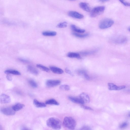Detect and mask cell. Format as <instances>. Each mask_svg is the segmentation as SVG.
Listing matches in <instances>:
<instances>
[{
    "label": "cell",
    "instance_id": "cell-27",
    "mask_svg": "<svg viewBox=\"0 0 130 130\" xmlns=\"http://www.w3.org/2000/svg\"><path fill=\"white\" fill-rule=\"evenodd\" d=\"M59 88L62 90L66 91H69L70 89V87L67 85H62L59 87Z\"/></svg>",
    "mask_w": 130,
    "mask_h": 130
},
{
    "label": "cell",
    "instance_id": "cell-37",
    "mask_svg": "<svg viewBox=\"0 0 130 130\" xmlns=\"http://www.w3.org/2000/svg\"><path fill=\"white\" fill-rule=\"evenodd\" d=\"M99 0L102 2H107L109 0Z\"/></svg>",
    "mask_w": 130,
    "mask_h": 130
},
{
    "label": "cell",
    "instance_id": "cell-6",
    "mask_svg": "<svg viewBox=\"0 0 130 130\" xmlns=\"http://www.w3.org/2000/svg\"><path fill=\"white\" fill-rule=\"evenodd\" d=\"M0 111L3 114L7 116H13L15 114V111L12 108H3L1 109Z\"/></svg>",
    "mask_w": 130,
    "mask_h": 130
},
{
    "label": "cell",
    "instance_id": "cell-20",
    "mask_svg": "<svg viewBox=\"0 0 130 130\" xmlns=\"http://www.w3.org/2000/svg\"><path fill=\"white\" fill-rule=\"evenodd\" d=\"M4 73L7 74H12L15 75H20L21 73L19 72L16 70L8 69L4 72Z\"/></svg>",
    "mask_w": 130,
    "mask_h": 130
},
{
    "label": "cell",
    "instance_id": "cell-10",
    "mask_svg": "<svg viewBox=\"0 0 130 130\" xmlns=\"http://www.w3.org/2000/svg\"><path fill=\"white\" fill-rule=\"evenodd\" d=\"M1 103L2 104L9 103L11 101L10 97L8 95L2 94L1 95L0 99Z\"/></svg>",
    "mask_w": 130,
    "mask_h": 130
},
{
    "label": "cell",
    "instance_id": "cell-39",
    "mask_svg": "<svg viewBox=\"0 0 130 130\" xmlns=\"http://www.w3.org/2000/svg\"><path fill=\"white\" fill-rule=\"evenodd\" d=\"M128 30L130 32V27H129L128 28Z\"/></svg>",
    "mask_w": 130,
    "mask_h": 130
},
{
    "label": "cell",
    "instance_id": "cell-17",
    "mask_svg": "<svg viewBox=\"0 0 130 130\" xmlns=\"http://www.w3.org/2000/svg\"><path fill=\"white\" fill-rule=\"evenodd\" d=\"M33 104L35 106L38 108H43L46 106V103L40 102L36 99L34 100Z\"/></svg>",
    "mask_w": 130,
    "mask_h": 130
},
{
    "label": "cell",
    "instance_id": "cell-25",
    "mask_svg": "<svg viewBox=\"0 0 130 130\" xmlns=\"http://www.w3.org/2000/svg\"><path fill=\"white\" fill-rule=\"evenodd\" d=\"M37 67L42 70L47 72H50V69L48 67L45 66L43 65L40 64H38L36 65Z\"/></svg>",
    "mask_w": 130,
    "mask_h": 130
},
{
    "label": "cell",
    "instance_id": "cell-32",
    "mask_svg": "<svg viewBox=\"0 0 130 130\" xmlns=\"http://www.w3.org/2000/svg\"><path fill=\"white\" fill-rule=\"evenodd\" d=\"M18 60L20 62L25 63H28L29 62L28 60L23 58H18Z\"/></svg>",
    "mask_w": 130,
    "mask_h": 130
},
{
    "label": "cell",
    "instance_id": "cell-16",
    "mask_svg": "<svg viewBox=\"0 0 130 130\" xmlns=\"http://www.w3.org/2000/svg\"><path fill=\"white\" fill-rule=\"evenodd\" d=\"M27 69L30 72L35 75H37L39 74V72L38 70L32 66H28L27 67Z\"/></svg>",
    "mask_w": 130,
    "mask_h": 130
},
{
    "label": "cell",
    "instance_id": "cell-23",
    "mask_svg": "<svg viewBox=\"0 0 130 130\" xmlns=\"http://www.w3.org/2000/svg\"><path fill=\"white\" fill-rule=\"evenodd\" d=\"M45 103L47 105H52L58 106L59 103L56 100L54 99H51L48 100L46 101Z\"/></svg>",
    "mask_w": 130,
    "mask_h": 130
},
{
    "label": "cell",
    "instance_id": "cell-38",
    "mask_svg": "<svg viewBox=\"0 0 130 130\" xmlns=\"http://www.w3.org/2000/svg\"><path fill=\"white\" fill-rule=\"evenodd\" d=\"M22 130H28L29 129L28 128L25 127H22Z\"/></svg>",
    "mask_w": 130,
    "mask_h": 130
},
{
    "label": "cell",
    "instance_id": "cell-18",
    "mask_svg": "<svg viewBox=\"0 0 130 130\" xmlns=\"http://www.w3.org/2000/svg\"><path fill=\"white\" fill-rule=\"evenodd\" d=\"M71 28L72 30L77 33H84L86 31L85 29L79 28L74 24L71 25Z\"/></svg>",
    "mask_w": 130,
    "mask_h": 130
},
{
    "label": "cell",
    "instance_id": "cell-41",
    "mask_svg": "<svg viewBox=\"0 0 130 130\" xmlns=\"http://www.w3.org/2000/svg\"><path fill=\"white\" fill-rule=\"evenodd\" d=\"M69 0L72 1H73L76 0Z\"/></svg>",
    "mask_w": 130,
    "mask_h": 130
},
{
    "label": "cell",
    "instance_id": "cell-9",
    "mask_svg": "<svg viewBox=\"0 0 130 130\" xmlns=\"http://www.w3.org/2000/svg\"><path fill=\"white\" fill-rule=\"evenodd\" d=\"M69 16L73 18L81 19L83 18L84 16L83 14L76 11H71L68 13Z\"/></svg>",
    "mask_w": 130,
    "mask_h": 130
},
{
    "label": "cell",
    "instance_id": "cell-5",
    "mask_svg": "<svg viewBox=\"0 0 130 130\" xmlns=\"http://www.w3.org/2000/svg\"><path fill=\"white\" fill-rule=\"evenodd\" d=\"M113 43L116 44H122L126 43L128 41L127 38L123 36H117L113 37L111 39Z\"/></svg>",
    "mask_w": 130,
    "mask_h": 130
},
{
    "label": "cell",
    "instance_id": "cell-40",
    "mask_svg": "<svg viewBox=\"0 0 130 130\" xmlns=\"http://www.w3.org/2000/svg\"><path fill=\"white\" fill-rule=\"evenodd\" d=\"M129 117H130V113L129 114Z\"/></svg>",
    "mask_w": 130,
    "mask_h": 130
},
{
    "label": "cell",
    "instance_id": "cell-14",
    "mask_svg": "<svg viewBox=\"0 0 130 130\" xmlns=\"http://www.w3.org/2000/svg\"><path fill=\"white\" fill-rule=\"evenodd\" d=\"M79 97L81 98L84 103H89L90 99L88 95L87 94L83 93L80 94Z\"/></svg>",
    "mask_w": 130,
    "mask_h": 130
},
{
    "label": "cell",
    "instance_id": "cell-2",
    "mask_svg": "<svg viewBox=\"0 0 130 130\" xmlns=\"http://www.w3.org/2000/svg\"><path fill=\"white\" fill-rule=\"evenodd\" d=\"M63 126L69 129L74 130L76 126V122L73 118L71 117H65L63 123Z\"/></svg>",
    "mask_w": 130,
    "mask_h": 130
},
{
    "label": "cell",
    "instance_id": "cell-30",
    "mask_svg": "<svg viewBox=\"0 0 130 130\" xmlns=\"http://www.w3.org/2000/svg\"><path fill=\"white\" fill-rule=\"evenodd\" d=\"M119 0L125 6H130V3L125 1L124 0Z\"/></svg>",
    "mask_w": 130,
    "mask_h": 130
},
{
    "label": "cell",
    "instance_id": "cell-31",
    "mask_svg": "<svg viewBox=\"0 0 130 130\" xmlns=\"http://www.w3.org/2000/svg\"><path fill=\"white\" fill-rule=\"evenodd\" d=\"M95 52V51H86L83 52H81V53L83 55L86 56L89 54H91L94 53Z\"/></svg>",
    "mask_w": 130,
    "mask_h": 130
},
{
    "label": "cell",
    "instance_id": "cell-35",
    "mask_svg": "<svg viewBox=\"0 0 130 130\" xmlns=\"http://www.w3.org/2000/svg\"><path fill=\"white\" fill-rule=\"evenodd\" d=\"M81 130H91V128L87 126H84L81 129Z\"/></svg>",
    "mask_w": 130,
    "mask_h": 130
},
{
    "label": "cell",
    "instance_id": "cell-3",
    "mask_svg": "<svg viewBox=\"0 0 130 130\" xmlns=\"http://www.w3.org/2000/svg\"><path fill=\"white\" fill-rule=\"evenodd\" d=\"M114 23L112 19L109 18L104 19L100 22L99 27L101 29H106L111 27Z\"/></svg>",
    "mask_w": 130,
    "mask_h": 130
},
{
    "label": "cell",
    "instance_id": "cell-33",
    "mask_svg": "<svg viewBox=\"0 0 130 130\" xmlns=\"http://www.w3.org/2000/svg\"><path fill=\"white\" fill-rule=\"evenodd\" d=\"M65 71L67 73L71 75L72 76H73V74L72 72L68 68H66L65 69Z\"/></svg>",
    "mask_w": 130,
    "mask_h": 130
},
{
    "label": "cell",
    "instance_id": "cell-13",
    "mask_svg": "<svg viewBox=\"0 0 130 130\" xmlns=\"http://www.w3.org/2000/svg\"><path fill=\"white\" fill-rule=\"evenodd\" d=\"M79 6L80 7L87 12L91 11V9L88 4L86 2H81L80 3Z\"/></svg>",
    "mask_w": 130,
    "mask_h": 130
},
{
    "label": "cell",
    "instance_id": "cell-29",
    "mask_svg": "<svg viewBox=\"0 0 130 130\" xmlns=\"http://www.w3.org/2000/svg\"><path fill=\"white\" fill-rule=\"evenodd\" d=\"M128 125V123L127 122H124L122 123L119 126L120 128L123 129L126 128Z\"/></svg>",
    "mask_w": 130,
    "mask_h": 130
},
{
    "label": "cell",
    "instance_id": "cell-8",
    "mask_svg": "<svg viewBox=\"0 0 130 130\" xmlns=\"http://www.w3.org/2000/svg\"><path fill=\"white\" fill-rule=\"evenodd\" d=\"M61 83L60 81L58 80H48L46 81V85L48 87H53L57 86Z\"/></svg>",
    "mask_w": 130,
    "mask_h": 130
},
{
    "label": "cell",
    "instance_id": "cell-11",
    "mask_svg": "<svg viewBox=\"0 0 130 130\" xmlns=\"http://www.w3.org/2000/svg\"><path fill=\"white\" fill-rule=\"evenodd\" d=\"M68 98L70 101L75 103L82 104H84L82 99L79 97H77L70 96L68 97Z\"/></svg>",
    "mask_w": 130,
    "mask_h": 130
},
{
    "label": "cell",
    "instance_id": "cell-1",
    "mask_svg": "<svg viewBox=\"0 0 130 130\" xmlns=\"http://www.w3.org/2000/svg\"><path fill=\"white\" fill-rule=\"evenodd\" d=\"M47 125L48 127L53 129L59 130L61 128L62 123L61 121L58 119L51 117L47 120Z\"/></svg>",
    "mask_w": 130,
    "mask_h": 130
},
{
    "label": "cell",
    "instance_id": "cell-26",
    "mask_svg": "<svg viewBox=\"0 0 130 130\" xmlns=\"http://www.w3.org/2000/svg\"><path fill=\"white\" fill-rule=\"evenodd\" d=\"M28 82L30 85L33 88H36L38 87L37 83L34 80L32 79H29Z\"/></svg>",
    "mask_w": 130,
    "mask_h": 130
},
{
    "label": "cell",
    "instance_id": "cell-15",
    "mask_svg": "<svg viewBox=\"0 0 130 130\" xmlns=\"http://www.w3.org/2000/svg\"><path fill=\"white\" fill-rule=\"evenodd\" d=\"M77 72L79 74L83 76L86 79L88 80L90 79V77L89 75L87 73L86 71L85 70L83 69L78 70L77 71Z\"/></svg>",
    "mask_w": 130,
    "mask_h": 130
},
{
    "label": "cell",
    "instance_id": "cell-21",
    "mask_svg": "<svg viewBox=\"0 0 130 130\" xmlns=\"http://www.w3.org/2000/svg\"><path fill=\"white\" fill-rule=\"evenodd\" d=\"M67 56L68 57L71 58H75L78 59L81 58L80 54L77 53L70 52L67 54Z\"/></svg>",
    "mask_w": 130,
    "mask_h": 130
},
{
    "label": "cell",
    "instance_id": "cell-12",
    "mask_svg": "<svg viewBox=\"0 0 130 130\" xmlns=\"http://www.w3.org/2000/svg\"><path fill=\"white\" fill-rule=\"evenodd\" d=\"M49 68L50 70L54 73L61 74L64 72L62 69L55 66H50L49 67Z\"/></svg>",
    "mask_w": 130,
    "mask_h": 130
},
{
    "label": "cell",
    "instance_id": "cell-36",
    "mask_svg": "<svg viewBox=\"0 0 130 130\" xmlns=\"http://www.w3.org/2000/svg\"><path fill=\"white\" fill-rule=\"evenodd\" d=\"M7 79L9 81H11L12 80V77L9 74H7Z\"/></svg>",
    "mask_w": 130,
    "mask_h": 130
},
{
    "label": "cell",
    "instance_id": "cell-24",
    "mask_svg": "<svg viewBox=\"0 0 130 130\" xmlns=\"http://www.w3.org/2000/svg\"><path fill=\"white\" fill-rule=\"evenodd\" d=\"M72 34L74 36L76 37L80 38H84L86 37L89 36L88 34H81L78 33L76 32H73L72 33Z\"/></svg>",
    "mask_w": 130,
    "mask_h": 130
},
{
    "label": "cell",
    "instance_id": "cell-4",
    "mask_svg": "<svg viewBox=\"0 0 130 130\" xmlns=\"http://www.w3.org/2000/svg\"><path fill=\"white\" fill-rule=\"evenodd\" d=\"M105 7L101 6L94 8L91 11L90 16L92 18L96 17L102 14L104 11Z\"/></svg>",
    "mask_w": 130,
    "mask_h": 130
},
{
    "label": "cell",
    "instance_id": "cell-22",
    "mask_svg": "<svg viewBox=\"0 0 130 130\" xmlns=\"http://www.w3.org/2000/svg\"><path fill=\"white\" fill-rule=\"evenodd\" d=\"M42 34L45 36H54L56 35L57 33L53 31H45L43 32Z\"/></svg>",
    "mask_w": 130,
    "mask_h": 130
},
{
    "label": "cell",
    "instance_id": "cell-7",
    "mask_svg": "<svg viewBox=\"0 0 130 130\" xmlns=\"http://www.w3.org/2000/svg\"><path fill=\"white\" fill-rule=\"evenodd\" d=\"M108 88L109 90L110 91H119L120 90L126 88L125 86H118L114 83H109L108 84Z\"/></svg>",
    "mask_w": 130,
    "mask_h": 130
},
{
    "label": "cell",
    "instance_id": "cell-19",
    "mask_svg": "<svg viewBox=\"0 0 130 130\" xmlns=\"http://www.w3.org/2000/svg\"><path fill=\"white\" fill-rule=\"evenodd\" d=\"M24 105L22 103H18L15 104L12 108L15 111H17L23 108L24 107Z\"/></svg>",
    "mask_w": 130,
    "mask_h": 130
},
{
    "label": "cell",
    "instance_id": "cell-28",
    "mask_svg": "<svg viewBox=\"0 0 130 130\" xmlns=\"http://www.w3.org/2000/svg\"><path fill=\"white\" fill-rule=\"evenodd\" d=\"M67 23L66 22H64L60 23L57 26V27L59 28H66L67 26Z\"/></svg>",
    "mask_w": 130,
    "mask_h": 130
},
{
    "label": "cell",
    "instance_id": "cell-34",
    "mask_svg": "<svg viewBox=\"0 0 130 130\" xmlns=\"http://www.w3.org/2000/svg\"><path fill=\"white\" fill-rule=\"evenodd\" d=\"M81 107L84 109L89 110L92 111L93 110L91 108L88 106L82 105L81 106Z\"/></svg>",
    "mask_w": 130,
    "mask_h": 130
}]
</instances>
